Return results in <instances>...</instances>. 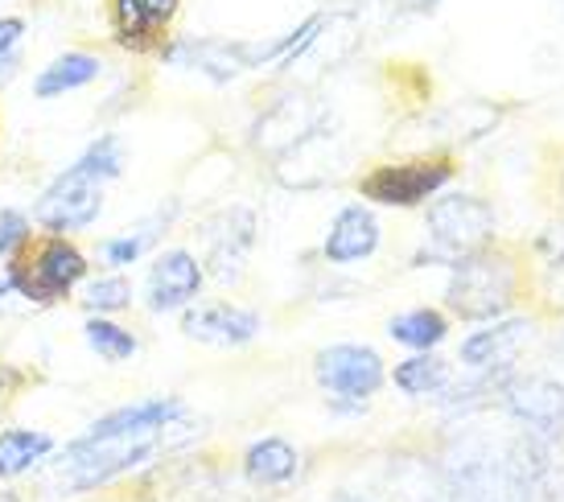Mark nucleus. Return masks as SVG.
<instances>
[{"mask_svg":"<svg viewBox=\"0 0 564 502\" xmlns=\"http://www.w3.org/2000/svg\"><path fill=\"white\" fill-rule=\"evenodd\" d=\"M104 54L99 50H87V46H75V50H63V54H54L37 75H33V99H63V95H75L83 87H91V83L104 79Z\"/></svg>","mask_w":564,"mask_h":502,"instance_id":"nucleus-17","label":"nucleus"},{"mask_svg":"<svg viewBox=\"0 0 564 502\" xmlns=\"http://www.w3.org/2000/svg\"><path fill=\"white\" fill-rule=\"evenodd\" d=\"M329 132V111L322 99L305 91H289L281 95L272 108H264V116L251 128V144L268 153V157H289L305 149L310 141L326 137Z\"/></svg>","mask_w":564,"mask_h":502,"instance_id":"nucleus-7","label":"nucleus"},{"mask_svg":"<svg viewBox=\"0 0 564 502\" xmlns=\"http://www.w3.org/2000/svg\"><path fill=\"white\" fill-rule=\"evenodd\" d=\"M203 433V421L182 416L170 428L158 433H128V437H91L83 433L66 445V454L58 457V494H87L95 487H108L111 478L132 473L165 457L170 449H182Z\"/></svg>","mask_w":564,"mask_h":502,"instance_id":"nucleus-1","label":"nucleus"},{"mask_svg":"<svg viewBox=\"0 0 564 502\" xmlns=\"http://www.w3.org/2000/svg\"><path fill=\"white\" fill-rule=\"evenodd\" d=\"M203 260L189 248H165L153 255L149 264V281H144V305L153 314H186L189 305L203 297Z\"/></svg>","mask_w":564,"mask_h":502,"instance_id":"nucleus-11","label":"nucleus"},{"mask_svg":"<svg viewBox=\"0 0 564 502\" xmlns=\"http://www.w3.org/2000/svg\"><path fill=\"white\" fill-rule=\"evenodd\" d=\"M334 502H367V499H355V494H338Z\"/></svg>","mask_w":564,"mask_h":502,"instance_id":"nucleus-32","label":"nucleus"},{"mask_svg":"<svg viewBox=\"0 0 564 502\" xmlns=\"http://www.w3.org/2000/svg\"><path fill=\"white\" fill-rule=\"evenodd\" d=\"M13 301V288H9V281H4V272H0V309Z\"/></svg>","mask_w":564,"mask_h":502,"instance_id":"nucleus-31","label":"nucleus"},{"mask_svg":"<svg viewBox=\"0 0 564 502\" xmlns=\"http://www.w3.org/2000/svg\"><path fill=\"white\" fill-rule=\"evenodd\" d=\"M104 13L111 42L124 54H158L182 13V0H104Z\"/></svg>","mask_w":564,"mask_h":502,"instance_id":"nucleus-10","label":"nucleus"},{"mask_svg":"<svg viewBox=\"0 0 564 502\" xmlns=\"http://www.w3.org/2000/svg\"><path fill=\"white\" fill-rule=\"evenodd\" d=\"M177 215H182V203L177 198H170V203H161L153 215H144V219H137L128 231H120V236H108L99 248H95V260L108 268V272H124V268L141 264L149 251L161 248V239L173 231V222H177Z\"/></svg>","mask_w":564,"mask_h":502,"instance_id":"nucleus-14","label":"nucleus"},{"mask_svg":"<svg viewBox=\"0 0 564 502\" xmlns=\"http://www.w3.org/2000/svg\"><path fill=\"white\" fill-rule=\"evenodd\" d=\"M104 189L99 182L91 177H83L75 173L70 165L58 170L54 177L46 182V189L37 194V203H33L30 219L33 227L42 231V236H66L75 239L79 231L95 227L99 215H104Z\"/></svg>","mask_w":564,"mask_h":502,"instance_id":"nucleus-6","label":"nucleus"},{"mask_svg":"<svg viewBox=\"0 0 564 502\" xmlns=\"http://www.w3.org/2000/svg\"><path fill=\"white\" fill-rule=\"evenodd\" d=\"M516 264L502 251H470L449 264L445 305L466 321H495L516 301Z\"/></svg>","mask_w":564,"mask_h":502,"instance_id":"nucleus-4","label":"nucleus"},{"mask_svg":"<svg viewBox=\"0 0 564 502\" xmlns=\"http://www.w3.org/2000/svg\"><path fill=\"white\" fill-rule=\"evenodd\" d=\"M17 75H21V50H13V54H4V58H0V87H4V83H13Z\"/></svg>","mask_w":564,"mask_h":502,"instance_id":"nucleus-29","label":"nucleus"},{"mask_svg":"<svg viewBox=\"0 0 564 502\" xmlns=\"http://www.w3.org/2000/svg\"><path fill=\"white\" fill-rule=\"evenodd\" d=\"M256 210L251 206H223L198 227L203 239V272L219 284H236L248 268V255L256 248Z\"/></svg>","mask_w":564,"mask_h":502,"instance_id":"nucleus-9","label":"nucleus"},{"mask_svg":"<svg viewBox=\"0 0 564 502\" xmlns=\"http://www.w3.org/2000/svg\"><path fill=\"white\" fill-rule=\"evenodd\" d=\"M297 470H301V457L284 437L251 440L248 454H243V473H248V482H256V487H289L297 478Z\"/></svg>","mask_w":564,"mask_h":502,"instance_id":"nucleus-19","label":"nucleus"},{"mask_svg":"<svg viewBox=\"0 0 564 502\" xmlns=\"http://www.w3.org/2000/svg\"><path fill=\"white\" fill-rule=\"evenodd\" d=\"M54 454V437L42 428H4L0 433V478L13 482L21 473L37 470Z\"/></svg>","mask_w":564,"mask_h":502,"instance_id":"nucleus-20","label":"nucleus"},{"mask_svg":"<svg viewBox=\"0 0 564 502\" xmlns=\"http://www.w3.org/2000/svg\"><path fill=\"white\" fill-rule=\"evenodd\" d=\"M79 305L91 317L124 314L128 305H132V281H128V276H120V272H104V276H95V281L83 284Z\"/></svg>","mask_w":564,"mask_h":502,"instance_id":"nucleus-25","label":"nucleus"},{"mask_svg":"<svg viewBox=\"0 0 564 502\" xmlns=\"http://www.w3.org/2000/svg\"><path fill=\"white\" fill-rule=\"evenodd\" d=\"M433 248L416 251L412 264H454L470 251L490 248L495 239V206L478 194H437L424 215Z\"/></svg>","mask_w":564,"mask_h":502,"instance_id":"nucleus-3","label":"nucleus"},{"mask_svg":"<svg viewBox=\"0 0 564 502\" xmlns=\"http://www.w3.org/2000/svg\"><path fill=\"white\" fill-rule=\"evenodd\" d=\"M532 338V321L523 317H511V321H499V326H482L478 334H470L462 342V354L457 359L466 362L470 371H490V375H511V362L519 359L523 342Z\"/></svg>","mask_w":564,"mask_h":502,"instance_id":"nucleus-16","label":"nucleus"},{"mask_svg":"<svg viewBox=\"0 0 564 502\" xmlns=\"http://www.w3.org/2000/svg\"><path fill=\"white\" fill-rule=\"evenodd\" d=\"M314 375H317V388L329 400H338V404H362V400H371L383 388L388 367H383L376 346L334 342L314 359Z\"/></svg>","mask_w":564,"mask_h":502,"instance_id":"nucleus-8","label":"nucleus"},{"mask_svg":"<svg viewBox=\"0 0 564 502\" xmlns=\"http://www.w3.org/2000/svg\"><path fill=\"white\" fill-rule=\"evenodd\" d=\"M392 379H395V388H400L404 395H412V400H429V395L449 392V379H454V371H449V362L437 359V354L429 350V354H412V359L400 362Z\"/></svg>","mask_w":564,"mask_h":502,"instance_id":"nucleus-22","label":"nucleus"},{"mask_svg":"<svg viewBox=\"0 0 564 502\" xmlns=\"http://www.w3.org/2000/svg\"><path fill=\"white\" fill-rule=\"evenodd\" d=\"M83 342L91 346V354H99L104 362H128L141 350V338L128 326H120L116 317H87L83 321Z\"/></svg>","mask_w":564,"mask_h":502,"instance_id":"nucleus-24","label":"nucleus"},{"mask_svg":"<svg viewBox=\"0 0 564 502\" xmlns=\"http://www.w3.org/2000/svg\"><path fill=\"white\" fill-rule=\"evenodd\" d=\"M25 17H17V13H9V17H0V58L4 54H13L17 46H21V37H25Z\"/></svg>","mask_w":564,"mask_h":502,"instance_id":"nucleus-27","label":"nucleus"},{"mask_svg":"<svg viewBox=\"0 0 564 502\" xmlns=\"http://www.w3.org/2000/svg\"><path fill=\"white\" fill-rule=\"evenodd\" d=\"M124 165H128V149H124V137H120V132H99L79 157L70 161V170L83 173V177H91V182H99V186L116 182V177L124 173Z\"/></svg>","mask_w":564,"mask_h":502,"instance_id":"nucleus-23","label":"nucleus"},{"mask_svg":"<svg viewBox=\"0 0 564 502\" xmlns=\"http://www.w3.org/2000/svg\"><path fill=\"white\" fill-rule=\"evenodd\" d=\"M264 330V317L256 309H243V305H231V301H198L182 314V334L189 342L203 346H248L256 334Z\"/></svg>","mask_w":564,"mask_h":502,"instance_id":"nucleus-13","label":"nucleus"},{"mask_svg":"<svg viewBox=\"0 0 564 502\" xmlns=\"http://www.w3.org/2000/svg\"><path fill=\"white\" fill-rule=\"evenodd\" d=\"M37 236V227H33L30 210H21V206H4L0 210V268L13 260L17 251L25 248L30 239Z\"/></svg>","mask_w":564,"mask_h":502,"instance_id":"nucleus-26","label":"nucleus"},{"mask_svg":"<svg viewBox=\"0 0 564 502\" xmlns=\"http://www.w3.org/2000/svg\"><path fill=\"white\" fill-rule=\"evenodd\" d=\"M25 388V371L17 367V362L0 359V400H9L13 392H21Z\"/></svg>","mask_w":564,"mask_h":502,"instance_id":"nucleus-28","label":"nucleus"},{"mask_svg":"<svg viewBox=\"0 0 564 502\" xmlns=\"http://www.w3.org/2000/svg\"><path fill=\"white\" fill-rule=\"evenodd\" d=\"M441 0H392L395 13H433Z\"/></svg>","mask_w":564,"mask_h":502,"instance_id":"nucleus-30","label":"nucleus"},{"mask_svg":"<svg viewBox=\"0 0 564 502\" xmlns=\"http://www.w3.org/2000/svg\"><path fill=\"white\" fill-rule=\"evenodd\" d=\"M0 502H17V494H9V490H0Z\"/></svg>","mask_w":564,"mask_h":502,"instance_id":"nucleus-33","label":"nucleus"},{"mask_svg":"<svg viewBox=\"0 0 564 502\" xmlns=\"http://www.w3.org/2000/svg\"><path fill=\"white\" fill-rule=\"evenodd\" d=\"M158 58L165 66L198 70L210 83H231L248 70V42H227V37H165Z\"/></svg>","mask_w":564,"mask_h":502,"instance_id":"nucleus-12","label":"nucleus"},{"mask_svg":"<svg viewBox=\"0 0 564 502\" xmlns=\"http://www.w3.org/2000/svg\"><path fill=\"white\" fill-rule=\"evenodd\" d=\"M379 251V219L376 210L367 203H350L343 206L334 222H329L326 231V243H322V255H326V264H362V260H371Z\"/></svg>","mask_w":564,"mask_h":502,"instance_id":"nucleus-15","label":"nucleus"},{"mask_svg":"<svg viewBox=\"0 0 564 502\" xmlns=\"http://www.w3.org/2000/svg\"><path fill=\"white\" fill-rule=\"evenodd\" d=\"M4 281L13 288V297L30 301V305H63L87 284V272H91V260L87 251L66 236H37L17 251L9 264L0 268Z\"/></svg>","mask_w":564,"mask_h":502,"instance_id":"nucleus-2","label":"nucleus"},{"mask_svg":"<svg viewBox=\"0 0 564 502\" xmlns=\"http://www.w3.org/2000/svg\"><path fill=\"white\" fill-rule=\"evenodd\" d=\"M388 334H392V342L408 346V350H416V354H429V350H437L445 338H449V317L441 314V309H408V314H395L388 321Z\"/></svg>","mask_w":564,"mask_h":502,"instance_id":"nucleus-21","label":"nucleus"},{"mask_svg":"<svg viewBox=\"0 0 564 502\" xmlns=\"http://www.w3.org/2000/svg\"><path fill=\"white\" fill-rule=\"evenodd\" d=\"M454 182L449 157H408V161H379L376 170L359 177V194L376 206H421L433 203L441 189Z\"/></svg>","mask_w":564,"mask_h":502,"instance_id":"nucleus-5","label":"nucleus"},{"mask_svg":"<svg viewBox=\"0 0 564 502\" xmlns=\"http://www.w3.org/2000/svg\"><path fill=\"white\" fill-rule=\"evenodd\" d=\"M507 408L516 412L528 428L556 433L564 424V388L544 375L511 379V383H507Z\"/></svg>","mask_w":564,"mask_h":502,"instance_id":"nucleus-18","label":"nucleus"}]
</instances>
